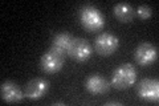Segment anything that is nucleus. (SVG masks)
<instances>
[{
    "instance_id": "nucleus-1",
    "label": "nucleus",
    "mask_w": 159,
    "mask_h": 106,
    "mask_svg": "<svg viewBox=\"0 0 159 106\" xmlns=\"http://www.w3.org/2000/svg\"><path fill=\"white\" fill-rule=\"evenodd\" d=\"M137 81V70L133 64H122L114 69L110 85L117 90H125L133 86Z\"/></svg>"
},
{
    "instance_id": "nucleus-2",
    "label": "nucleus",
    "mask_w": 159,
    "mask_h": 106,
    "mask_svg": "<svg viewBox=\"0 0 159 106\" xmlns=\"http://www.w3.org/2000/svg\"><path fill=\"white\" fill-rule=\"evenodd\" d=\"M78 17H80L81 25L89 32H97L99 29H102V27L105 25L103 15L97 8H94L92 6L82 7L80 9Z\"/></svg>"
},
{
    "instance_id": "nucleus-3",
    "label": "nucleus",
    "mask_w": 159,
    "mask_h": 106,
    "mask_svg": "<svg viewBox=\"0 0 159 106\" xmlns=\"http://www.w3.org/2000/svg\"><path fill=\"white\" fill-rule=\"evenodd\" d=\"M65 54L57 52L52 48H49L45 53L40 58V67H41L43 72L48 74L58 73L62 69L64 62H65Z\"/></svg>"
},
{
    "instance_id": "nucleus-4",
    "label": "nucleus",
    "mask_w": 159,
    "mask_h": 106,
    "mask_svg": "<svg viewBox=\"0 0 159 106\" xmlns=\"http://www.w3.org/2000/svg\"><path fill=\"white\" fill-rule=\"evenodd\" d=\"M92 53L93 48L90 43L81 37H73L72 43L68 48V56L78 62H85L86 60L90 58Z\"/></svg>"
},
{
    "instance_id": "nucleus-5",
    "label": "nucleus",
    "mask_w": 159,
    "mask_h": 106,
    "mask_svg": "<svg viewBox=\"0 0 159 106\" xmlns=\"http://www.w3.org/2000/svg\"><path fill=\"white\" fill-rule=\"evenodd\" d=\"M119 47V40L111 33L98 35L94 41V49L99 56H111Z\"/></svg>"
},
{
    "instance_id": "nucleus-6",
    "label": "nucleus",
    "mask_w": 159,
    "mask_h": 106,
    "mask_svg": "<svg viewBox=\"0 0 159 106\" xmlns=\"http://www.w3.org/2000/svg\"><path fill=\"white\" fill-rule=\"evenodd\" d=\"M134 60L142 67L150 65L158 60V49L151 43L143 41L134 50Z\"/></svg>"
},
{
    "instance_id": "nucleus-7",
    "label": "nucleus",
    "mask_w": 159,
    "mask_h": 106,
    "mask_svg": "<svg viewBox=\"0 0 159 106\" xmlns=\"http://www.w3.org/2000/svg\"><path fill=\"white\" fill-rule=\"evenodd\" d=\"M137 93L139 98L147 102H158L159 98V82L154 78H145L137 85Z\"/></svg>"
},
{
    "instance_id": "nucleus-8",
    "label": "nucleus",
    "mask_w": 159,
    "mask_h": 106,
    "mask_svg": "<svg viewBox=\"0 0 159 106\" xmlns=\"http://www.w3.org/2000/svg\"><path fill=\"white\" fill-rule=\"evenodd\" d=\"M49 84L45 78L37 77L31 80L27 85H25V90H24V95L29 99H39L44 97L47 94V92L49 90Z\"/></svg>"
},
{
    "instance_id": "nucleus-9",
    "label": "nucleus",
    "mask_w": 159,
    "mask_h": 106,
    "mask_svg": "<svg viewBox=\"0 0 159 106\" xmlns=\"http://www.w3.org/2000/svg\"><path fill=\"white\" fill-rule=\"evenodd\" d=\"M0 97H2L4 102L16 104V102H21L25 95L23 94L21 89L19 88V85L16 82L4 81L0 85Z\"/></svg>"
},
{
    "instance_id": "nucleus-10",
    "label": "nucleus",
    "mask_w": 159,
    "mask_h": 106,
    "mask_svg": "<svg viewBox=\"0 0 159 106\" xmlns=\"http://www.w3.org/2000/svg\"><path fill=\"white\" fill-rule=\"evenodd\" d=\"M109 88L110 84L99 74H90L85 80V89L90 94H103L107 92Z\"/></svg>"
},
{
    "instance_id": "nucleus-11",
    "label": "nucleus",
    "mask_w": 159,
    "mask_h": 106,
    "mask_svg": "<svg viewBox=\"0 0 159 106\" xmlns=\"http://www.w3.org/2000/svg\"><path fill=\"white\" fill-rule=\"evenodd\" d=\"M114 16L121 23H130L135 17V9L129 3H118L113 8Z\"/></svg>"
},
{
    "instance_id": "nucleus-12",
    "label": "nucleus",
    "mask_w": 159,
    "mask_h": 106,
    "mask_svg": "<svg viewBox=\"0 0 159 106\" xmlns=\"http://www.w3.org/2000/svg\"><path fill=\"white\" fill-rule=\"evenodd\" d=\"M72 40H73V37H72L70 33L60 32L53 37L51 48L54 49V50H57V52H60V53L65 54V56H68V48H69V45H70Z\"/></svg>"
},
{
    "instance_id": "nucleus-13",
    "label": "nucleus",
    "mask_w": 159,
    "mask_h": 106,
    "mask_svg": "<svg viewBox=\"0 0 159 106\" xmlns=\"http://www.w3.org/2000/svg\"><path fill=\"white\" fill-rule=\"evenodd\" d=\"M135 15L138 17H141L142 20H147L152 16V9L148 6H146V4H143V6H139L135 9Z\"/></svg>"
},
{
    "instance_id": "nucleus-14",
    "label": "nucleus",
    "mask_w": 159,
    "mask_h": 106,
    "mask_svg": "<svg viewBox=\"0 0 159 106\" xmlns=\"http://www.w3.org/2000/svg\"><path fill=\"white\" fill-rule=\"evenodd\" d=\"M111 105H117V106H122L121 102H116V101H109V102L105 104V106H111Z\"/></svg>"
},
{
    "instance_id": "nucleus-15",
    "label": "nucleus",
    "mask_w": 159,
    "mask_h": 106,
    "mask_svg": "<svg viewBox=\"0 0 159 106\" xmlns=\"http://www.w3.org/2000/svg\"><path fill=\"white\" fill-rule=\"evenodd\" d=\"M53 105H64V102H54Z\"/></svg>"
}]
</instances>
